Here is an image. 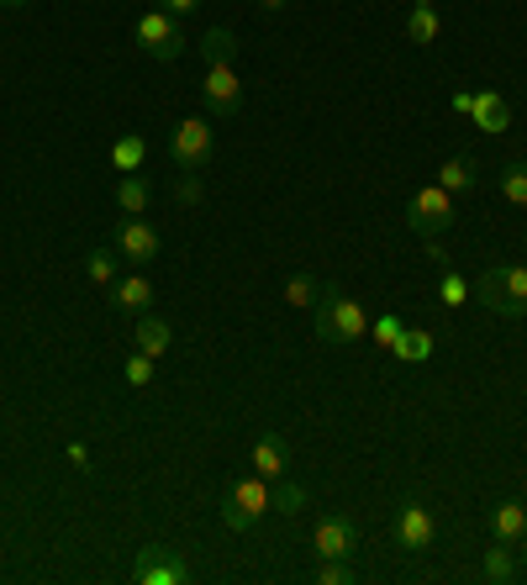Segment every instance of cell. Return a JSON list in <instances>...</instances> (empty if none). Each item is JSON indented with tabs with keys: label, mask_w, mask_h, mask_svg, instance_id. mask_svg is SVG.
I'll use <instances>...</instances> for the list:
<instances>
[{
	"label": "cell",
	"mask_w": 527,
	"mask_h": 585,
	"mask_svg": "<svg viewBox=\"0 0 527 585\" xmlns=\"http://www.w3.org/2000/svg\"><path fill=\"white\" fill-rule=\"evenodd\" d=\"M312 327H317V338H323V343L343 349V343H359V338L370 332V312H364L353 295L323 285V301L312 306Z\"/></svg>",
	"instance_id": "1"
},
{
	"label": "cell",
	"mask_w": 527,
	"mask_h": 585,
	"mask_svg": "<svg viewBox=\"0 0 527 585\" xmlns=\"http://www.w3.org/2000/svg\"><path fill=\"white\" fill-rule=\"evenodd\" d=\"M475 301L491 317H527V264H491V269H480Z\"/></svg>",
	"instance_id": "2"
},
{
	"label": "cell",
	"mask_w": 527,
	"mask_h": 585,
	"mask_svg": "<svg viewBox=\"0 0 527 585\" xmlns=\"http://www.w3.org/2000/svg\"><path fill=\"white\" fill-rule=\"evenodd\" d=\"M264 512H274V480H264V475H243L222 496V527L227 533H248Z\"/></svg>",
	"instance_id": "3"
},
{
	"label": "cell",
	"mask_w": 527,
	"mask_h": 585,
	"mask_svg": "<svg viewBox=\"0 0 527 585\" xmlns=\"http://www.w3.org/2000/svg\"><path fill=\"white\" fill-rule=\"evenodd\" d=\"M454 222H459V206H454V196L443 190L438 179L422 185V190L407 201V227L417 237H438V233H448Z\"/></svg>",
	"instance_id": "4"
},
{
	"label": "cell",
	"mask_w": 527,
	"mask_h": 585,
	"mask_svg": "<svg viewBox=\"0 0 527 585\" xmlns=\"http://www.w3.org/2000/svg\"><path fill=\"white\" fill-rule=\"evenodd\" d=\"M211 153H216V132H211V121L206 117L175 121V132H169V159H175L179 169L201 175L206 164H211Z\"/></svg>",
	"instance_id": "5"
},
{
	"label": "cell",
	"mask_w": 527,
	"mask_h": 585,
	"mask_svg": "<svg viewBox=\"0 0 527 585\" xmlns=\"http://www.w3.org/2000/svg\"><path fill=\"white\" fill-rule=\"evenodd\" d=\"M132 32H138V48H143L148 59L175 63L179 54H185V37H179V16H169V11H143Z\"/></svg>",
	"instance_id": "6"
},
{
	"label": "cell",
	"mask_w": 527,
	"mask_h": 585,
	"mask_svg": "<svg viewBox=\"0 0 527 585\" xmlns=\"http://www.w3.org/2000/svg\"><path fill=\"white\" fill-rule=\"evenodd\" d=\"M112 248H117L127 264H153L159 254H164V237H159V227L153 222H143V217H121L117 233H112Z\"/></svg>",
	"instance_id": "7"
},
{
	"label": "cell",
	"mask_w": 527,
	"mask_h": 585,
	"mask_svg": "<svg viewBox=\"0 0 527 585\" xmlns=\"http://www.w3.org/2000/svg\"><path fill=\"white\" fill-rule=\"evenodd\" d=\"M201 106H206V117H233L237 106H243V80L233 74V63H206Z\"/></svg>",
	"instance_id": "8"
},
{
	"label": "cell",
	"mask_w": 527,
	"mask_h": 585,
	"mask_svg": "<svg viewBox=\"0 0 527 585\" xmlns=\"http://www.w3.org/2000/svg\"><path fill=\"white\" fill-rule=\"evenodd\" d=\"M132 581L138 585H179V581H190V564H185L175 549H164V543H148V549H138Z\"/></svg>",
	"instance_id": "9"
},
{
	"label": "cell",
	"mask_w": 527,
	"mask_h": 585,
	"mask_svg": "<svg viewBox=\"0 0 527 585\" xmlns=\"http://www.w3.org/2000/svg\"><path fill=\"white\" fill-rule=\"evenodd\" d=\"M433 533H438L433 512H428L422 501H401V512H396V543H401L407 554H428V549H433Z\"/></svg>",
	"instance_id": "10"
},
{
	"label": "cell",
	"mask_w": 527,
	"mask_h": 585,
	"mask_svg": "<svg viewBox=\"0 0 527 585\" xmlns=\"http://www.w3.org/2000/svg\"><path fill=\"white\" fill-rule=\"evenodd\" d=\"M353 543H359V527L343 517V512H327L317 533H312V554L317 559H349Z\"/></svg>",
	"instance_id": "11"
},
{
	"label": "cell",
	"mask_w": 527,
	"mask_h": 585,
	"mask_svg": "<svg viewBox=\"0 0 527 585\" xmlns=\"http://www.w3.org/2000/svg\"><path fill=\"white\" fill-rule=\"evenodd\" d=\"M469 117H475V127H480V132L501 138V132L512 127V106H506V95H501V90H475V106H469Z\"/></svg>",
	"instance_id": "12"
},
{
	"label": "cell",
	"mask_w": 527,
	"mask_h": 585,
	"mask_svg": "<svg viewBox=\"0 0 527 585\" xmlns=\"http://www.w3.org/2000/svg\"><path fill=\"white\" fill-rule=\"evenodd\" d=\"M112 306L127 312V317H143L148 306H153V285H148L143 269H138V274H121L117 285H112Z\"/></svg>",
	"instance_id": "13"
},
{
	"label": "cell",
	"mask_w": 527,
	"mask_h": 585,
	"mask_svg": "<svg viewBox=\"0 0 527 585\" xmlns=\"http://www.w3.org/2000/svg\"><path fill=\"white\" fill-rule=\"evenodd\" d=\"M291 469V443L280 438V433H264L259 443H254V475H264V480H280Z\"/></svg>",
	"instance_id": "14"
},
{
	"label": "cell",
	"mask_w": 527,
	"mask_h": 585,
	"mask_svg": "<svg viewBox=\"0 0 527 585\" xmlns=\"http://www.w3.org/2000/svg\"><path fill=\"white\" fill-rule=\"evenodd\" d=\"M491 533H496L501 543H523L527 538V501L523 496L496 501V512H491Z\"/></svg>",
	"instance_id": "15"
},
{
	"label": "cell",
	"mask_w": 527,
	"mask_h": 585,
	"mask_svg": "<svg viewBox=\"0 0 527 585\" xmlns=\"http://www.w3.org/2000/svg\"><path fill=\"white\" fill-rule=\"evenodd\" d=\"M438 32H443L438 5H433V0H411V11H407V37L411 43H417V48H433Z\"/></svg>",
	"instance_id": "16"
},
{
	"label": "cell",
	"mask_w": 527,
	"mask_h": 585,
	"mask_svg": "<svg viewBox=\"0 0 527 585\" xmlns=\"http://www.w3.org/2000/svg\"><path fill=\"white\" fill-rule=\"evenodd\" d=\"M132 338H138V349L148 353V359H164V353H169V343H175V332H169V323H164V317H138V332H132Z\"/></svg>",
	"instance_id": "17"
},
{
	"label": "cell",
	"mask_w": 527,
	"mask_h": 585,
	"mask_svg": "<svg viewBox=\"0 0 527 585\" xmlns=\"http://www.w3.org/2000/svg\"><path fill=\"white\" fill-rule=\"evenodd\" d=\"M480 575H485L491 585H506V581H512V575H517V543H501V538H496V549H485Z\"/></svg>",
	"instance_id": "18"
},
{
	"label": "cell",
	"mask_w": 527,
	"mask_h": 585,
	"mask_svg": "<svg viewBox=\"0 0 527 585\" xmlns=\"http://www.w3.org/2000/svg\"><path fill=\"white\" fill-rule=\"evenodd\" d=\"M143 159H148V143L138 132H121L117 143H112V169H121V175H138Z\"/></svg>",
	"instance_id": "19"
},
{
	"label": "cell",
	"mask_w": 527,
	"mask_h": 585,
	"mask_svg": "<svg viewBox=\"0 0 527 585\" xmlns=\"http://www.w3.org/2000/svg\"><path fill=\"white\" fill-rule=\"evenodd\" d=\"M201 59H206V63H233V59H237V32H233V27H206Z\"/></svg>",
	"instance_id": "20"
},
{
	"label": "cell",
	"mask_w": 527,
	"mask_h": 585,
	"mask_svg": "<svg viewBox=\"0 0 527 585\" xmlns=\"http://www.w3.org/2000/svg\"><path fill=\"white\" fill-rule=\"evenodd\" d=\"M117 264H121L117 248H90V254H85V280H90V285H117V280H121Z\"/></svg>",
	"instance_id": "21"
},
{
	"label": "cell",
	"mask_w": 527,
	"mask_h": 585,
	"mask_svg": "<svg viewBox=\"0 0 527 585\" xmlns=\"http://www.w3.org/2000/svg\"><path fill=\"white\" fill-rule=\"evenodd\" d=\"M306 506H312V491H306L301 480H285V475H280V480H274V512H285V517H301Z\"/></svg>",
	"instance_id": "22"
},
{
	"label": "cell",
	"mask_w": 527,
	"mask_h": 585,
	"mask_svg": "<svg viewBox=\"0 0 527 585\" xmlns=\"http://www.w3.org/2000/svg\"><path fill=\"white\" fill-rule=\"evenodd\" d=\"M148 196H153V190H148L143 175H121L117 179V206L127 211V217H143V211H148Z\"/></svg>",
	"instance_id": "23"
},
{
	"label": "cell",
	"mask_w": 527,
	"mask_h": 585,
	"mask_svg": "<svg viewBox=\"0 0 527 585\" xmlns=\"http://www.w3.org/2000/svg\"><path fill=\"white\" fill-rule=\"evenodd\" d=\"M396 359H407V364H428L433 359V332H422V327H407L401 332V343H396Z\"/></svg>",
	"instance_id": "24"
},
{
	"label": "cell",
	"mask_w": 527,
	"mask_h": 585,
	"mask_svg": "<svg viewBox=\"0 0 527 585\" xmlns=\"http://www.w3.org/2000/svg\"><path fill=\"white\" fill-rule=\"evenodd\" d=\"M438 185L448 190V196H459V190H475V164H469L465 153H454L448 164L438 169Z\"/></svg>",
	"instance_id": "25"
},
{
	"label": "cell",
	"mask_w": 527,
	"mask_h": 585,
	"mask_svg": "<svg viewBox=\"0 0 527 585\" xmlns=\"http://www.w3.org/2000/svg\"><path fill=\"white\" fill-rule=\"evenodd\" d=\"M323 301V285L312 280V274H291L285 280V306H295V312H312Z\"/></svg>",
	"instance_id": "26"
},
{
	"label": "cell",
	"mask_w": 527,
	"mask_h": 585,
	"mask_svg": "<svg viewBox=\"0 0 527 585\" xmlns=\"http://www.w3.org/2000/svg\"><path fill=\"white\" fill-rule=\"evenodd\" d=\"M496 185H501V196H506L512 206H527V164H517V159H512V164L501 169Z\"/></svg>",
	"instance_id": "27"
},
{
	"label": "cell",
	"mask_w": 527,
	"mask_h": 585,
	"mask_svg": "<svg viewBox=\"0 0 527 585\" xmlns=\"http://www.w3.org/2000/svg\"><path fill=\"white\" fill-rule=\"evenodd\" d=\"M438 301L454 312V306H465L469 301V280L459 274V269H443V280H438Z\"/></svg>",
	"instance_id": "28"
},
{
	"label": "cell",
	"mask_w": 527,
	"mask_h": 585,
	"mask_svg": "<svg viewBox=\"0 0 527 585\" xmlns=\"http://www.w3.org/2000/svg\"><path fill=\"white\" fill-rule=\"evenodd\" d=\"M121 375H127V385H132V390H143V385L153 381V359H148L143 349H132V353H127V364H121Z\"/></svg>",
	"instance_id": "29"
},
{
	"label": "cell",
	"mask_w": 527,
	"mask_h": 585,
	"mask_svg": "<svg viewBox=\"0 0 527 585\" xmlns=\"http://www.w3.org/2000/svg\"><path fill=\"white\" fill-rule=\"evenodd\" d=\"M370 332H375V343H380V349H396V343H401V332H407V323H401L396 312H385V317L370 323Z\"/></svg>",
	"instance_id": "30"
},
{
	"label": "cell",
	"mask_w": 527,
	"mask_h": 585,
	"mask_svg": "<svg viewBox=\"0 0 527 585\" xmlns=\"http://www.w3.org/2000/svg\"><path fill=\"white\" fill-rule=\"evenodd\" d=\"M317 585H353V564L349 559H323L317 564Z\"/></svg>",
	"instance_id": "31"
},
{
	"label": "cell",
	"mask_w": 527,
	"mask_h": 585,
	"mask_svg": "<svg viewBox=\"0 0 527 585\" xmlns=\"http://www.w3.org/2000/svg\"><path fill=\"white\" fill-rule=\"evenodd\" d=\"M201 175H190V169H179V179H175V201L179 206H201Z\"/></svg>",
	"instance_id": "32"
},
{
	"label": "cell",
	"mask_w": 527,
	"mask_h": 585,
	"mask_svg": "<svg viewBox=\"0 0 527 585\" xmlns=\"http://www.w3.org/2000/svg\"><path fill=\"white\" fill-rule=\"evenodd\" d=\"M159 11H169V16L185 22V16H196V11H201V0H159Z\"/></svg>",
	"instance_id": "33"
},
{
	"label": "cell",
	"mask_w": 527,
	"mask_h": 585,
	"mask_svg": "<svg viewBox=\"0 0 527 585\" xmlns=\"http://www.w3.org/2000/svg\"><path fill=\"white\" fill-rule=\"evenodd\" d=\"M69 465H74V469H90V448H85V443H69Z\"/></svg>",
	"instance_id": "34"
},
{
	"label": "cell",
	"mask_w": 527,
	"mask_h": 585,
	"mask_svg": "<svg viewBox=\"0 0 527 585\" xmlns=\"http://www.w3.org/2000/svg\"><path fill=\"white\" fill-rule=\"evenodd\" d=\"M264 11H285V5H291V0H259Z\"/></svg>",
	"instance_id": "35"
},
{
	"label": "cell",
	"mask_w": 527,
	"mask_h": 585,
	"mask_svg": "<svg viewBox=\"0 0 527 585\" xmlns=\"http://www.w3.org/2000/svg\"><path fill=\"white\" fill-rule=\"evenodd\" d=\"M5 5H11V11H16V5H27V0H0V11H5Z\"/></svg>",
	"instance_id": "36"
},
{
	"label": "cell",
	"mask_w": 527,
	"mask_h": 585,
	"mask_svg": "<svg viewBox=\"0 0 527 585\" xmlns=\"http://www.w3.org/2000/svg\"><path fill=\"white\" fill-rule=\"evenodd\" d=\"M523 501H527V480H523Z\"/></svg>",
	"instance_id": "37"
},
{
	"label": "cell",
	"mask_w": 527,
	"mask_h": 585,
	"mask_svg": "<svg viewBox=\"0 0 527 585\" xmlns=\"http://www.w3.org/2000/svg\"><path fill=\"white\" fill-rule=\"evenodd\" d=\"M523 543H527V538H523Z\"/></svg>",
	"instance_id": "38"
}]
</instances>
